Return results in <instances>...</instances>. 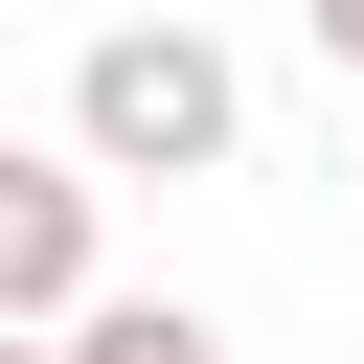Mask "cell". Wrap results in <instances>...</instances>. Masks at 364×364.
Segmentation results:
<instances>
[{"mask_svg": "<svg viewBox=\"0 0 364 364\" xmlns=\"http://www.w3.org/2000/svg\"><path fill=\"white\" fill-rule=\"evenodd\" d=\"M228 136H250V68H228L205 23H114V46L68 68V159H91V182H205Z\"/></svg>", "mask_w": 364, "mask_h": 364, "instance_id": "cell-1", "label": "cell"}, {"mask_svg": "<svg viewBox=\"0 0 364 364\" xmlns=\"http://www.w3.org/2000/svg\"><path fill=\"white\" fill-rule=\"evenodd\" d=\"M91 205H114V182L0 114V318H68V296H91Z\"/></svg>", "mask_w": 364, "mask_h": 364, "instance_id": "cell-2", "label": "cell"}, {"mask_svg": "<svg viewBox=\"0 0 364 364\" xmlns=\"http://www.w3.org/2000/svg\"><path fill=\"white\" fill-rule=\"evenodd\" d=\"M296 23H318V68H341V91H364V0H296Z\"/></svg>", "mask_w": 364, "mask_h": 364, "instance_id": "cell-3", "label": "cell"}, {"mask_svg": "<svg viewBox=\"0 0 364 364\" xmlns=\"http://www.w3.org/2000/svg\"><path fill=\"white\" fill-rule=\"evenodd\" d=\"M0 364H68V341H46V318H0Z\"/></svg>", "mask_w": 364, "mask_h": 364, "instance_id": "cell-4", "label": "cell"}]
</instances>
